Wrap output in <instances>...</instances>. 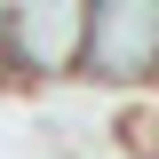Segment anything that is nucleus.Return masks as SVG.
<instances>
[{"label":"nucleus","mask_w":159,"mask_h":159,"mask_svg":"<svg viewBox=\"0 0 159 159\" xmlns=\"http://www.w3.org/2000/svg\"><path fill=\"white\" fill-rule=\"evenodd\" d=\"M16 88H72L88 64V0H16V32H8Z\"/></svg>","instance_id":"obj_2"},{"label":"nucleus","mask_w":159,"mask_h":159,"mask_svg":"<svg viewBox=\"0 0 159 159\" xmlns=\"http://www.w3.org/2000/svg\"><path fill=\"white\" fill-rule=\"evenodd\" d=\"M96 96H159V0H88V64Z\"/></svg>","instance_id":"obj_1"}]
</instances>
